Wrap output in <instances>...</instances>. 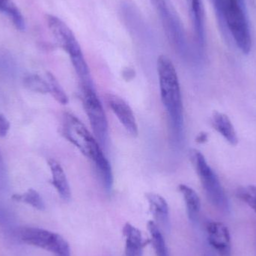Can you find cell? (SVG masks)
Wrapping results in <instances>:
<instances>
[{
	"instance_id": "18",
	"label": "cell",
	"mask_w": 256,
	"mask_h": 256,
	"mask_svg": "<svg viewBox=\"0 0 256 256\" xmlns=\"http://www.w3.org/2000/svg\"><path fill=\"white\" fill-rule=\"evenodd\" d=\"M0 12L6 15L18 30H25V20L20 10L14 4L13 2L10 0H0Z\"/></svg>"
},
{
	"instance_id": "21",
	"label": "cell",
	"mask_w": 256,
	"mask_h": 256,
	"mask_svg": "<svg viewBox=\"0 0 256 256\" xmlns=\"http://www.w3.org/2000/svg\"><path fill=\"white\" fill-rule=\"evenodd\" d=\"M46 81L49 86V93L52 94L54 99L61 104H67L68 103V98L54 75L49 72L46 73Z\"/></svg>"
},
{
	"instance_id": "22",
	"label": "cell",
	"mask_w": 256,
	"mask_h": 256,
	"mask_svg": "<svg viewBox=\"0 0 256 256\" xmlns=\"http://www.w3.org/2000/svg\"><path fill=\"white\" fill-rule=\"evenodd\" d=\"M24 84L26 88L34 92L40 94L50 92L48 81L44 80L38 74H30L26 76L24 80Z\"/></svg>"
},
{
	"instance_id": "13",
	"label": "cell",
	"mask_w": 256,
	"mask_h": 256,
	"mask_svg": "<svg viewBox=\"0 0 256 256\" xmlns=\"http://www.w3.org/2000/svg\"><path fill=\"white\" fill-rule=\"evenodd\" d=\"M123 234L126 238V256H142L146 242L141 232L127 222L123 228Z\"/></svg>"
},
{
	"instance_id": "20",
	"label": "cell",
	"mask_w": 256,
	"mask_h": 256,
	"mask_svg": "<svg viewBox=\"0 0 256 256\" xmlns=\"http://www.w3.org/2000/svg\"><path fill=\"white\" fill-rule=\"evenodd\" d=\"M12 198L14 201L22 202L30 204L32 207L38 210H44L45 209L44 202L42 196L37 191L33 189L28 190L24 194H14Z\"/></svg>"
},
{
	"instance_id": "12",
	"label": "cell",
	"mask_w": 256,
	"mask_h": 256,
	"mask_svg": "<svg viewBox=\"0 0 256 256\" xmlns=\"http://www.w3.org/2000/svg\"><path fill=\"white\" fill-rule=\"evenodd\" d=\"M148 202L149 210L156 221L158 226L166 232H168L170 228V208L168 203L164 197L159 194L149 192L146 195Z\"/></svg>"
},
{
	"instance_id": "3",
	"label": "cell",
	"mask_w": 256,
	"mask_h": 256,
	"mask_svg": "<svg viewBox=\"0 0 256 256\" xmlns=\"http://www.w3.org/2000/svg\"><path fill=\"white\" fill-rule=\"evenodd\" d=\"M46 20L51 32L60 46L68 54L81 85H93L88 64L72 30L66 22L54 15H48Z\"/></svg>"
},
{
	"instance_id": "8",
	"label": "cell",
	"mask_w": 256,
	"mask_h": 256,
	"mask_svg": "<svg viewBox=\"0 0 256 256\" xmlns=\"http://www.w3.org/2000/svg\"><path fill=\"white\" fill-rule=\"evenodd\" d=\"M19 236L21 240L27 244L44 250L56 256H70L68 243L57 233L37 227H24L20 230Z\"/></svg>"
},
{
	"instance_id": "27",
	"label": "cell",
	"mask_w": 256,
	"mask_h": 256,
	"mask_svg": "<svg viewBox=\"0 0 256 256\" xmlns=\"http://www.w3.org/2000/svg\"><path fill=\"white\" fill-rule=\"evenodd\" d=\"M208 136L206 132H201V134H198V136L196 137V141L198 143H204L208 141Z\"/></svg>"
},
{
	"instance_id": "24",
	"label": "cell",
	"mask_w": 256,
	"mask_h": 256,
	"mask_svg": "<svg viewBox=\"0 0 256 256\" xmlns=\"http://www.w3.org/2000/svg\"><path fill=\"white\" fill-rule=\"evenodd\" d=\"M210 2L216 13V20H218L220 28L224 34H225L226 37L228 38L230 34L227 30L225 20L226 0H210Z\"/></svg>"
},
{
	"instance_id": "7",
	"label": "cell",
	"mask_w": 256,
	"mask_h": 256,
	"mask_svg": "<svg viewBox=\"0 0 256 256\" xmlns=\"http://www.w3.org/2000/svg\"><path fill=\"white\" fill-rule=\"evenodd\" d=\"M82 100L93 132L99 144L106 146L108 141V122L102 102L93 85H81Z\"/></svg>"
},
{
	"instance_id": "9",
	"label": "cell",
	"mask_w": 256,
	"mask_h": 256,
	"mask_svg": "<svg viewBox=\"0 0 256 256\" xmlns=\"http://www.w3.org/2000/svg\"><path fill=\"white\" fill-rule=\"evenodd\" d=\"M208 240L220 256H232V242L230 230L222 222H208Z\"/></svg>"
},
{
	"instance_id": "15",
	"label": "cell",
	"mask_w": 256,
	"mask_h": 256,
	"mask_svg": "<svg viewBox=\"0 0 256 256\" xmlns=\"http://www.w3.org/2000/svg\"><path fill=\"white\" fill-rule=\"evenodd\" d=\"M212 124L213 128L219 132L232 146H236L238 142L237 132L231 120L225 114L214 112L212 115Z\"/></svg>"
},
{
	"instance_id": "28",
	"label": "cell",
	"mask_w": 256,
	"mask_h": 256,
	"mask_svg": "<svg viewBox=\"0 0 256 256\" xmlns=\"http://www.w3.org/2000/svg\"><path fill=\"white\" fill-rule=\"evenodd\" d=\"M123 74H124L123 76H124V78L126 80H130L134 78V72L132 69H127V70H124Z\"/></svg>"
},
{
	"instance_id": "1",
	"label": "cell",
	"mask_w": 256,
	"mask_h": 256,
	"mask_svg": "<svg viewBox=\"0 0 256 256\" xmlns=\"http://www.w3.org/2000/svg\"><path fill=\"white\" fill-rule=\"evenodd\" d=\"M161 100L166 110L174 146H180L184 140V114L182 92L177 72L166 56H160L158 60Z\"/></svg>"
},
{
	"instance_id": "2",
	"label": "cell",
	"mask_w": 256,
	"mask_h": 256,
	"mask_svg": "<svg viewBox=\"0 0 256 256\" xmlns=\"http://www.w3.org/2000/svg\"><path fill=\"white\" fill-rule=\"evenodd\" d=\"M62 134L94 164L104 184L110 185L114 182L112 167L100 144L78 117L70 112L64 114Z\"/></svg>"
},
{
	"instance_id": "14",
	"label": "cell",
	"mask_w": 256,
	"mask_h": 256,
	"mask_svg": "<svg viewBox=\"0 0 256 256\" xmlns=\"http://www.w3.org/2000/svg\"><path fill=\"white\" fill-rule=\"evenodd\" d=\"M48 165L52 174V184L58 192V195L64 201H70L72 191L68 180L62 166L54 159L48 160Z\"/></svg>"
},
{
	"instance_id": "5",
	"label": "cell",
	"mask_w": 256,
	"mask_h": 256,
	"mask_svg": "<svg viewBox=\"0 0 256 256\" xmlns=\"http://www.w3.org/2000/svg\"><path fill=\"white\" fill-rule=\"evenodd\" d=\"M191 158L208 200L222 213H228L230 202L218 176L208 164L204 155L194 150L191 153Z\"/></svg>"
},
{
	"instance_id": "16",
	"label": "cell",
	"mask_w": 256,
	"mask_h": 256,
	"mask_svg": "<svg viewBox=\"0 0 256 256\" xmlns=\"http://www.w3.org/2000/svg\"><path fill=\"white\" fill-rule=\"evenodd\" d=\"M178 190L183 196L190 220L191 222H196L201 210V201L198 194L192 188L182 184L179 185Z\"/></svg>"
},
{
	"instance_id": "6",
	"label": "cell",
	"mask_w": 256,
	"mask_h": 256,
	"mask_svg": "<svg viewBox=\"0 0 256 256\" xmlns=\"http://www.w3.org/2000/svg\"><path fill=\"white\" fill-rule=\"evenodd\" d=\"M164 26L171 44L180 56L188 54V42L182 21L170 0H150Z\"/></svg>"
},
{
	"instance_id": "11",
	"label": "cell",
	"mask_w": 256,
	"mask_h": 256,
	"mask_svg": "<svg viewBox=\"0 0 256 256\" xmlns=\"http://www.w3.org/2000/svg\"><path fill=\"white\" fill-rule=\"evenodd\" d=\"M192 20L196 40L200 52H202L206 44L204 12L202 0H186Z\"/></svg>"
},
{
	"instance_id": "19",
	"label": "cell",
	"mask_w": 256,
	"mask_h": 256,
	"mask_svg": "<svg viewBox=\"0 0 256 256\" xmlns=\"http://www.w3.org/2000/svg\"><path fill=\"white\" fill-rule=\"evenodd\" d=\"M18 72V64L13 56L8 51L0 49V76L12 79Z\"/></svg>"
},
{
	"instance_id": "26",
	"label": "cell",
	"mask_w": 256,
	"mask_h": 256,
	"mask_svg": "<svg viewBox=\"0 0 256 256\" xmlns=\"http://www.w3.org/2000/svg\"><path fill=\"white\" fill-rule=\"evenodd\" d=\"M10 129V123L6 116L0 114V136L4 137Z\"/></svg>"
},
{
	"instance_id": "23",
	"label": "cell",
	"mask_w": 256,
	"mask_h": 256,
	"mask_svg": "<svg viewBox=\"0 0 256 256\" xmlns=\"http://www.w3.org/2000/svg\"><path fill=\"white\" fill-rule=\"evenodd\" d=\"M236 196L250 206L256 214V186L250 185L238 188L236 191Z\"/></svg>"
},
{
	"instance_id": "17",
	"label": "cell",
	"mask_w": 256,
	"mask_h": 256,
	"mask_svg": "<svg viewBox=\"0 0 256 256\" xmlns=\"http://www.w3.org/2000/svg\"><path fill=\"white\" fill-rule=\"evenodd\" d=\"M152 246L156 256H170L166 242L162 236L160 228L154 221H149L147 224Z\"/></svg>"
},
{
	"instance_id": "4",
	"label": "cell",
	"mask_w": 256,
	"mask_h": 256,
	"mask_svg": "<svg viewBox=\"0 0 256 256\" xmlns=\"http://www.w3.org/2000/svg\"><path fill=\"white\" fill-rule=\"evenodd\" d=\"M225 20L228 34L238 48L245 55L249 54L252 38L244 0H226Z\"/></svg>"
},
{
	"instance_id": "10",
	"label": "cell",
	"mask_w": 256,
	"mask_h": 256,
	"mask_svg": "<svg viewBox=\"0 0 256 256\" xmlns=\"http://www.w3.org/2000/svg\"><path fill=\"white\" fill-rule=\"evenodd\" d=\"M106 100L110 108L116 116L121 124L124 126L128 134L132 136H137L138 130L136 120L132 109L127 102L120 96L112 94H108L106 96Z\"/></svg>"
},
{
	"instance_id": "25",
	"label": "cell",
	"mask_w": 256,
	"mask_h": 256,
	"mask_svg": "<svg viewBox=\"0 0 256 256\" xmlns=\"http://www.w3.org/2000/svg\"><path fill=\"white\" fill-rule=\"evenodd\" d=\"M6 166L0 152V190L4 189L7 185L8 178Z\"/></svg>"
}]
</instances>
